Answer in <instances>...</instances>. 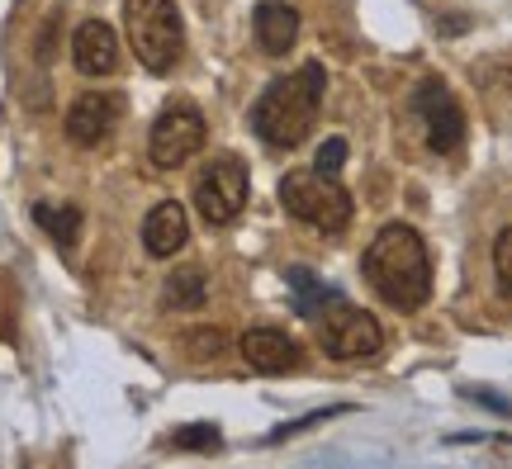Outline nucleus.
Listing matches in <instances>:
<instances>
[{"label":"nucleus","mask_w":512,"mask_h":469,"mask_svg":"<svg viewBox=\"0 0 512 469\" xmlns=\"http://www.w3.org/2000/svg\"><path fill=\"white\" fill-rule=\"evenodd\" d=\"M366 280L389 308H403V313L422 308L432 294V261L422 237L403 223L380 228V237L366 247Z\"/></svg>","instance_id":"obj_1"},{"label":"nucleus","mask_w":512,"mask_h":469,"mask_svg":"<svg viewBox=\"0 0 512 469\" xmlns=\"http://www.w3.org/2000/svg\"><path fill=\"white\" fill-rule=\"evenodd\" d=\"M323 91H328V76H323L318 62L299 67L294 76L271 81V86L261 91V100L252 105V128L261 133V143H271V147H299L304 143L313 119H318Z\"/></svg>","instance_id":"obj_2"},{"label":"nucleus","mask_w":512,"mask_h":469,"mask_svg":"<svg viewBox=\"0 0 512 469\" xmlns=\"http://www.w3.org/2000/svg\"><path fill=\"white\" fill-rule=\"evenodd\" d=\"M280 204H285V214H294L318 233H342L351 223V195L347 185L337 181V171H318V166L290 171L280 181Z\"/></svg>","instance_id":"obj_3"},{"label":"nucleus","mask_w":512,"mask_h":469,"mask_svg":"<svg viewBox=\"0 0 512 469\" xmlns=\"http://www.w3.org/2000/svg\"><path fill=\"white\" fill-rule=\"evenodd\" d=\"M124 24H128V43L147 72H171L176 57H181V15H176V0H124Z\"/></svg>","instance_id":"obj_4"},{"label":"nucleus","mask_w":512,"mask_h":469,"mask_svg":"<svg viewBox=\"0 0 512 469\" xmlns=\"http://www.w3.org/2000/svg\"><path fill=\"white\" fill-rule=\"evenodd\" d=\"M195 204H200L204 223H214V228L233 223L247 204V166L238 157H214L195 181Z\"/></svg>","instance_id":"obj_5"},{"label":"nucleus","mask_w":512,"mask_h":469,"mask_svg":"<svg viewBox=\"0 0 512 469\" xmlns=\"http://www.w3.org/2000/svg\"><path fill=\"white\" fill-rule=\"evenodd\" d=\"M204 147V114L195 105H171L157 114V124H152V166H162V171H176L185 166L195 152Z\"/></svg>","instance_id":"obj_6"},{"label":"nucleus","mask_w":512,"mask_h":469,"mask_svg":"<svg viewBox=\"0 0 512 469\" xmlns=\"http://www.w3.org/2000/svg\"><path fill=\"white\" fill-rule=\"evenodd\" d=\"M380 342H384L380 323H375L370 313H361V308L342 304V299H337V308L318 323V346H323L328 356H337V361H366V356L380 351Z\"/></svg>","instance_id":"obj_7"},{"label":"nucleus","mask_w":512,"mask_h":469,"mask_svg":"<svg viewBox=\"0 0 512 469\" xmlns=\"http://www.w3.org/2000/svg\"><path fill=\"white\" fill-rule=\"evenodd\" d=\"M413 114H418L432 152H456L460 147V138H465V114H460L456 95L446 91L441 81H422L418 91H413Z\"/></svg>","instance_id":"obj_8"},{"label":"nucleus","mask_w":512,"mask_h":469,"mask_svg":"<svg viewBox=\"0 0 512 469\" xmlns=\"http://www.w3.org/2000/svg\"><path fill=\"white\" fill-rule=\"evenodd\" d=\"M114 119H119V95H105V91H86L67 109V138L81 147H95L110 138Z\"/></svg>","instance_id":"obj_9"},{"label":"nucleus","mask_w":512,"mask_h":469,"mask_svg":"<svg viewBox=\"0 0 512 469\" xmlns=\"http://www.w3.org/2000/svg\"><path fill=\"white\" fill-rule=\"evenodd\" d=\"M72 62H76V72L81 76H110L114 67H119V38H114L110 24H100V19L76 24Z\"/></svg>","instance_id":"obj_10"},{"label":"nucleus","mask_w":512,"mask_h":469,"mask_svg":"<svg viewBox=\"0 0 512 469\" xmlns=\"http://www.w3.org/2000/svg\"><path fill=\"white\" fill-rule=\"evenodd\" d=\"M242 361L252 365V370H261V375H285V370L299 365V342H290L275 327H252L242 337Z\"/></svg>","instance_id":"obj_11"},{"label":"nucleus","mask_w":512,"mask_h":469,"mask_svg":"<svg viewBox=\"0 0 512 469\" xmlns=\"http://www.w3.org/2000/svg\"><path fill=\"white\" fill-rule=\"evenodd\" d=\"M190 237V223H185V209L176 199H162L152 214L143 218V242L152 256H176Z\"/></svg>","instance_id":"obj_12"},{"label":"nucleus","mask_w":512,"mask_h":469,"mask_svg":"<svg viewBox=\"0 0 512 469\" xmlns=\"http://www.w3.org/2000/svg\"><path fill=\"white\" fill-rule=\"evenodd\" d=\"M256 38H261V48L266 53H290V43L299 38V15H294L290 5H280V0H266L261 10H256Z\"/></svg>","instance_id":"obj_13"},{"label":"nucleus","mask_w":512,"mask_h":469,"mask_svg":"<svg viewBox=\"0 0 512 469\" xmlns=\"http://www.w3.org/2000/svg\"><path fill=\"white\" fill-rule=\"evenodd\" d=\"M285 280H290L294 313H299V318H318V313H328V308L337 304V289L323 285V280H318V275H313L309 266H294V271L285 275Z\"/></svg>","instance_id":"obj_14"},{"label":"nucleus","mask_w":512,"mask_h":469,"mask_svg":"<svg viewBox=\"0 0 512 469\" xmlns=\"http://www.w3.org/2000/svg\"><path fill=\"white\" fill-rule=\"evenodd\" d=\"M34 223L57 247H76V237H81V209L76 204H34Z\"/></svg>","instance_id":"obj_15"},{"label":"nucleus","mask_w":512,"mask_h":469,"mask_svg":"<svg viewBox=\"0 0 512 469\" xmlns=\"http://www.w3.org/2000/svg\"><path fill=\"white\" fill-rule=\"evenodd\" d=\"M204 294H209V285H204L200 266H185V271H176L171 280H166V289H162L166 308H200Z\"/></svg>","instance_id":"obj_16"},{"label":"nucleus","mask_w":512,"mask_h":469,"mask_svg":"<svg viewBox=\"0 0 512 469\" xmlns=\"http://www.w3.org/2000/svg\"><path fill=\"white\" fill-rule=\"evenodd\" d=\"M171 446H181V451H214V446H219V427H209V422L181 427V432L171 436Z\"/></svg>","instance_id":"obj_17"},{"label":"nucleus","mask_w":512,"mask_h":469,"mask_svg":"<svg viewBox=\"0 0 512 469\" xmlns=\"http://www.w3.org/2000/svg\"><path fill=\"white\" fill-rule=\"evenodd\" d=\"M494 271L503 280V294H512V228H503L494 242Z\"/></svg>","instance_id":"obj_18"},{"label":"nucleus","mask_w":512,"mask_h":469,"mask_svg":"<svg viewBox=\"0 0 512 469\" xmlns=\"http://www.w3.org/2000/svg\"><path fill=\"white\" fill-rule=\"evenodd\" d=\"M342 162H347V143L342 138H328V143L318 147V171H337Z\"/></svg>","instance_id":"obj_19"},{"label":"nucleus","mask_w":512,"mask_h":469,"mask_svg":"<svg viewBox=\"0 0 512 469\" xmlns=\"http://www.w3.org/2000/svg\"><path fill=\"white\" fill-rule=\"evenodd\" d=\"M185 346H190V351H219L223 337H219V332H204V337H190Z\"/></svg>","instance_id":"obj_20"}]
</instances>
